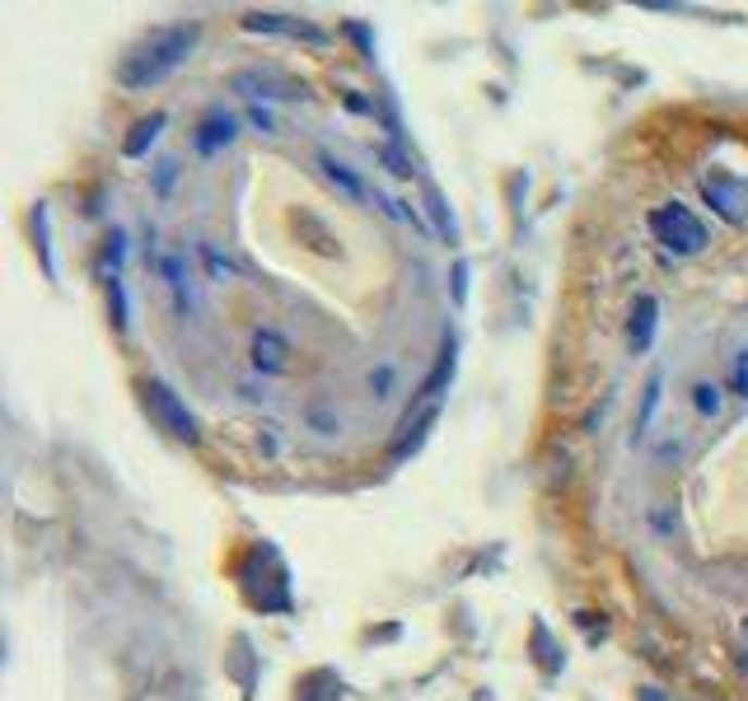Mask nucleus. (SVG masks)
Wrapping results in <instances>:
<instances>
[{"instance_id":"nucleus-1","label":"nucleus","mask_w":748,"mask_h":701,"mask_svg":"<svg viewBox=\"0 0 748 701\" xmlns=\"http://www.w3.org/2000/svg\"><path fill=\"white\" fill-rule=\"evenodd\" d=\"M197 38H201L197 24H169V28H160V34H150L146 42L132 47V52L122 57L117 85L122 89H154V85H164L169 75L187 66Z\"/></svg>"},{"instance_id":"nucleus-2","label":"nucleus","mask_w":748,"mask_h":701,"mask_svg":"<svg viewBox=\"0 0 748 701\" xmlns=\"http://www.w3.org/2000/svg\"><path fill=\"white\" fill-rule=\"evenodd\" d=\"M140 398H146L150 416L160 421V430H169L174 440H187V445H197V440H201L192 408H187V402H183L164 379H146V384H140Z\"/></svg>"},{"instance_id":"nucleus-3","label":"nucleus","mask_w":748,"mask_h":701,"mask_svg":"<svg viewBox=\"0 0 748 701\" xmlns=\"http://www.w3.org/2000/svg\"><path fill=\"white\" fill-rule=\"evenodd\" d=\"M650 229H654V239H660L669 253H683V258H693L707 248V229H701V221L688 211V206H660V211H650Z\"/></svg>"},{"instance_id":"nucleus-4","label":"nucleus","mask_w":748,"mask_h":701,"mask_svg":"<svg viewBox=\"0 0 748 701\" xmlns=\"http://www.w3.org/2000/svg\"><path fill=\"white\" fill-rule=\"evenodd\" d=\"M286 355H290V347H286V337H280V333H272V327L253 333V365L262 374H280V370H286Z\"/></svg>"},{"instance_id":"nucleus-5","label":"nucleus","mask_w":748,"mask_h":701,"mask_svg":"<svg viewBox=\"0 0 748 701\" xmlns=\"http://www.w3.org/2000/svg\"><path fill=\"white\" fill-rule=\"evenodd\" d=\"M701 192H707V201L725 215L730 225L744 221V192H739L735 183H725V178H701Z\"/></svg>"},{"instance_id":"nucleus-6","label":"nucleus","mask_w":748,"mask_h":701,"mask_svg":"<svg viewBox=\"0 0 748 701\" xmlns=\"http://www.w3.org/2000/svg\"><path fill=\"white\" fill-rule=\"evenodd\" d=\"M229 140H234V117H229V113H211V117L197 127V150H201V154L225 150Z\"/></svg>"},{"instance_id":"nucleus-7","label":"nucleus","mask_w":748,"mask_h":701,"mask_svg":"<svg viewBox=\"0 0 748 701\" xmlns=\"http://www.w3.org/2000/svg\"><path fill=\"white\" fill-rule=\"evenodd\" d=\"M164 113H150V117H140L136 122V127H132V136L127 140H122V150H127L132 154V160H140V154H146L150 146H154V140H160V132H164Z\"/></svg>"},{"instance_id":"nucleus-8","label":"nucleus","mask_w":748,"mask_h":701,"mask_svg":"<svg viewBox=\"0 0 748 701\" xmlns=\"http://www.w3.org/2000/svg\"><path fill=\"white\" fill-rule=\"evenodd\" d=\"M654 314H660V304H654L650 295H641V300H636V309H632V327H627L636 351L650 347V337H654Z\"/></svg>"},{"instance_id":"nucleus-9","label":"nucleus","mask_w":748,"mask_h":701,"mask_svg":"<svg viewBox=\"0 0 748 701\" xmlns=\"http://www.w3.org/2000/svg\"><path fill=\"white\" fill-rule=\"evenodd\" d=\"M319 168H323V174L333 178V183H337V187H341V192H347V197H356V201L365 197L361 178H356V174H347V164H337V160H333V154H327V150H319Z\"/></svg>"},{"instance_id":"nucleus-10","label":"nucleus","mask_w":748,"mask_h":701,"mask_svg":"<svg viewBox=\"0 0 748 701\" xmlns=\"http://www.w3.org/2000/svg\"><path fill=\"white\" fill-rule=\"evenodd\" d=\"M445 379H454V337L445 341V351H440V365H435V374H431L426 384H421V398H435V393H440V384H445Z\"/></svg>"},{"instance_id":"nucleus-11","label":"nucleus","mask_w":748,"mask_h":701,"mask_svg":"<svg viewBox=\"0 0 748 701\" xmlns=\"http://www.w3.org/2000/svg\"><path fill=\"white\" fill-rule=\"evenodd\" d=\"M660 388H664V379L654 374V379L646 384V402H641V416H636V440L650 430V421H654V408H660Z\"/></svg>"},{"instance_id":"nucleus-12","label":"nucleus","mask_w":748,"mask_h":701,"mask_svg":"<svg viewBox=\"0 0 748 701\" xmlns=\"http://www.w3.org/2000/svg\"><path fill=\"white\" fill-rule=\"evenodd\" d=\"M693 402H697L701 416H715V412H721V402H725L721 384H697V388H693Z\"/></svg>"},{"instance_id":"nucleus-13","label":"nucleus","mask_w":748,"mask_h":701,"mask_svg":"<svg viewBox=\"0 0 748 701\" xmlns=\"http://www.w3.org/2000/svg\"><path fill=\"white\" fill-rule=\"evenodd\" d=\"M201 262H207V272H211V280H234V276H239V272H234V262H229V258H221V253H215V248H211V243H201Z\"/></svg>"},{"instance_id":"nucleus-14","label":"nucleus","mask_w":748,"mask_h":701,"mask_svg":"<svg viewBox=\"0 0 748 701\" xmlns=\"http://www.w3.org/2000/svg\"><path fill=\"white\" fill-rule=\"evenodd\" d=\"M108 295H113V323L122 327V333H127V323H132V318H127V290H122V280H117V276L108 280Z\"/></svg>"},{"instance_id":"nucleus-15","label":"nucleus","mask_w":748,"mask_h":701,"mask_svg":"<svg viewBox=\"0 0 748 701\" xmlns=\"http://www.w3.org/2000/svg\"><path fill=\"white\" fill-rule=\"evenodd\" d=\"M379 154H384L388 174H398V178H412V164H408V160H402V154H398V150H379Z\"/></svg>"},{"instance_id":"nucleus-16","label":"nucleus","mask_w":748,"mask_h":701,"mask_svg":"<svg viewBox=\"0 0 748 701\" xmlns=\"http://www.w3.org/2000/svg\"><path fill=\"white\" fill-rule=\"evenodd\" d=\"M431 211H435V225H440V234L449 239V234H454V225H449V215H445V201H440V192H431Z\"/></svg>"},{"instance_id":"nucleus-17","label":"nucleus","mask_w":748,"mask_h":701,"mask_svg":"<svg viewBox=\"0 0 748 701\" xmlns=\"http://www.w3.org/2000/svg\"><path fill=\"white\" fill-rule=\"evenodd\" d=\"M735 388H739V393L748 398V351L739 355V370H735Z\"/></svg>"},{"instance_id":"nucleus-18","label":"nucleus","mask_w":748,"mask_h":701,"mask_svg":"<svg viewBox=\"0 0 748 701\" xmlns=\"http://www.w3.org/2000/svg\"><path fill=\"white\" fill-rule=\"evenodd\" d=\"M248 117H253V122H258V127H262V132H272V117H267V113H262V108H248Z\"/></svg>"},{"instance_id":"nucleus-19","label":"nucleus","mask_w":748,"mask_h":701,"mask_svg":"<svg viewBox=\"0 0 748 701\" xmlns=\"http://www.w3.org/2000/svg\"><path fill=\"white\" fill-rule=\"evenodd\" d=\"M739 668H744V674H748V660H744V664H739Z\"/></svg>"},{"instance_id":"nucleus-20","label":"nucleus","mask_w":748,"mask_h":701,"mask_svg":"<svg viewBox=\"0 0 748 701\" xmlns=\"http://www.w3.org/2000/svg\"><path fill=\"white\" fill-rule=\"evenodd\" d=\"M744 636H748V622H744Z\"/></svg>"}]
</instances>
